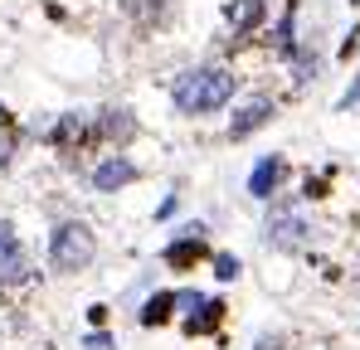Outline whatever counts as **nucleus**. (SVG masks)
Here are the masks:
<instances>
[{
    "mask_svg": "<svg viewBox=\"0 0 360 350\" xmlns=\"http://www.w3.org/2000/svg\"><path fill=\"white\" fill-rule=\"evenodd\" d=\"M234 88H239V78H234L229 68H219V63H205V68H185V73H180L176 88H171V103H176L185 117H205V112H219V108H229Z\"/></svg>",
    "mask_w": 360,
    "mask_h": 350,
    "instance_id": "1",
    "label": "nucleus"
},
{
    "mask_svg": "<svg viewBox=\"0 0 360 350\" xmlns=\"http://www.w3.org/2000/svg\"><path fill=\"white\" fill-rule=\"evenodd\" d=\"M93 253H98V238H93L88 224H78V219H63L59 229L49 233V263L59 273H83L93 263Z\"/></svg>",
    "mask_w": 360,
    "mask_h": 350,
    "instance_id": "2",
    "label": "nucleus"
},
{
    "mask_svg": "<svg viewBox=\"0 0 360 350\" xmlns=\"http://www.w3.org/2000/svg\"><path fill=\"white\" fill-rule=\"evenodd\" d=\"M263 233H268V243H278V248H302V243L311 238V224H307V214H302L297 205H273Z\"/></svg>",
    "mask_w": 360,
    "mask_h": 350,
    "instance_id": "3",
    "label": "nucleus"
},
{
    "mask_svg": "<svg viewBox=\"0 0 360 350\" xmlns=\"http://www.w3.org/2000/svg\"><path fill=\"white\" fill-rule=\"evenodd\" d=\"M30 273L34 268H30V253L15 224H0V287H20V283H30Z\"/></svg>",
    "mask_w": 360,
    "mask_h": 350,
    "instance_id": "4",
    "label": "nucleus"
},
{
    "mask_svg": "<svg viewBox=\"0 0 360 350\" xmlns=\"http://www.w3.org/2000/svg\"><path fill=\"white\" fill-rule=\"evenodd\" d=\"M131 180H136V166L127 156H103L98 171H93V190L98 195H117L122 185H131Z\"/></svg>",
    "mask_w": 360,
    "mask_h": 350,
    "instance_id": "5",
    "label": "nucleus"
},
{
    "mask_svg": "<svg viewBox=\"0 0 360 350\" xmlns=\"http://www.w3.org/2000/svg\"><path fill=\"white\" fill-rule=\"evenodd\" d=\"M268 122H273V98H248L239 112H234V122H229V136L243 141V136H253V131L268 127Z\"/></svg>",
    "mask_w": 360,
    "mask_h": 350,
    "instance_id": "6",
    "label": "nucleus"
},
{
    "mask_svg": "<svg viewBox=\"0 0 360 350\" xmlns=\"http://www.w3.org/2000/svg\"><path fill=\"white\" fill-rule=\"evenodd\" d=\"M283 175H288L283 156H263V161L253 166V175H248V195H253V200H273V190L283 185Z\"/></svg>",
    "mask_w": 360,
    "mask_h": 350,
    "instance_id": "7",
    "label": "nucleus"
},
{
    "mask_svg": "<svg viewBox=\"0 0 360 350\" xmlns=\"http://www.w3.org/2000/svg\"><path fill=\"white\" fill-rule=\"evenodd\" d=\"M263 10H268V0H229V25H234V34H248L258 20H263Z\"/></svg>",
    "mask_w": 360,
    "mask_h": 350,
    "instance_id": "8",
    "label": "nucleus"
},
{
    "mask_svg": "<svg viewBox=\"0 0 360 350\" xmlns=\"http://www.w3.org/2000/svg\"><path fill=\"white\" fill-rule=\"evenodd\" d=\"M103 136H112V141H127L131 131H136V122H131V112H103V127H98Z\"/></svg>",
    "mask_w": 360,
    "mask_h": 350,
    "instance_id": "9",
    "label": "nucleus"
},
{
    "mask_svg": "<svg viewBox=\"0 0 360 350\" xmlns=\"http://www.w3.org/2000/svg\"><path fill=\"white\" fill-rule=\"evenodd\" d=\"M292 68H297V88H307V83H311V78H316V68H321V58L311 54V49H292Z\"/></svg>",
    "mask_w": 360,
    "mask_h": 350,
    "instance_id": "10",
    "label": "nucleus"
},
{
    "mask_svg": "<svg viewBox=\"0 0 360 350\" xmlns=\"http://www.w3.org/2000/svg\"><path fill=\"white\" fill-rule=\"evenodd\" d=\"M171 306H176V297H171V292L151 297V302L141 306V326H156V321H166V316H171Z\"/></svg>",
    "mask_w": 360,
    "mask_h": 350,
    "instance_id": "11",
    "label": "nucleus"
},
{
    "mask_svg": "<svg viewBox=\"0 0 360 350\" xmlns=\"http://www.w3.org/2000/svg\"><path fill=\"white\" fill-rule=\"evenodd\" d=\"M214 278L234 283V278H239V258H234V253H219V258H214Z\"/></svg>",
    "mask_w": 360,
    "mask_h": 350,
    "instance_id": "12",
    "label": "nucleus"
},
{
    "mask_svg": "<svg viewBox=\"0 0 360 350\" xmlns=\"http://www.w3.org/2000/svg\"><path fill=\"white\" fill-rule=\"evenodd\" d=\"M10 156H15V136H10V131L0 127V171L10 166Z\"/></svg>",
    "mask_w": 360,
    "mask_h": 350,
    "instance_id": "13",
    "label": "nucleus"
},
{
    "mask_svg": "<svg viewBox=\"0 0 360 350\" xmlns=\"http://www.w3.org/2000/svg\"><path fill=\"white\" fill-rule=\"evenodd\" d=\"M253 350H283V336H258Z\"/></svg>",
    "mask_w": 360,
    "mask_h": 350,
    "instance_id": "14",
    "label": "nucleus"
}]
</instances>
